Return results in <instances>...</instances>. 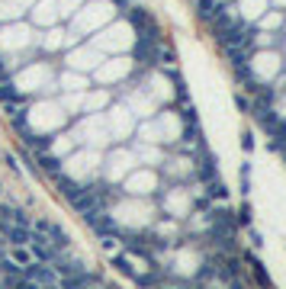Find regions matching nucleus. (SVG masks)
<instances>
[{
  "instance_id": "obj_1",
  "label": "nucleus",
  "mask_w": 286,
  "mask_h": 289,
  "mask_svg": "<svg viewBox=\"0 0 286 289\" xmlns=\"http://www.w3.org/2000/svg\"><path fill=\"white\" fill-rule=\"evenodd\" d=\"M129 23L139 29V39H148V42H158V36H161V29H158V23H154L151 16H148L142 6H132L129 10Z\"/></svg>"
},
{
  "instance_id": "obj_18",
  "label": "nucleus",
  "mask_w": 286,
  "mask_h": 289,
  "mask_svg": "<svg viewBox=\"0 0 286 289\" xmlns=\"http://www.w3.org/2000/svg\"><path fill=\"white\" fill-rule=\"evenodd\" d=\"M241 148H244V151L254 148V139H251V132H244V135H241Z\"/></svg>"
},
{
  "instance_id": "obj_4",
  "label": "nucleus",
  "mask_w": 286,
  "mask_h": 289,
  "mask_svg": "<svg viewBox=\"0 0 286 289\" xmlns=\"http://www.w3.org/2000/svg\"><path fill=\"white\" fill-rule=\"evenodd\" d=\"M244 260L251 264V270H254V280L261 283V289H274V283H270V277H267V270H264V264L254 257V254H244Z\"/></svg>"
},
{
  "instance_id": "obj_6",
  "label": "nucleus",
  "mask_w": 286,
  "mask_h": 289,
  "mask_svg": "<svg viewBox=\"0 0 286 289\" xmlns=\"http://www.w3.org/2000/svg\"><path fill=\"white\" fill-rule=\"evenodd\" d=\"M0 103H26V96L16 93L13 80H0Z\"/></svg>"
},
{
  "instance_id": "obj_26",
  "label": "nucleus",
  "mask_w": 286,
  "mask_h": 289,
  "mask_svg": "<svg viewBox=\"0 0 286 289\" xmlns=\"http://www.w3.org/2000/svg\"><path fill=\"white\" fill-rule=\"evenodd\" d=\"M0 190H3V187H0Z\"/></svg>"
},
{
  "instance_id": "obj_10",
  "label": "nucleus",
  "mask_w": 286,
  "mask_h": 289,
  "mask_svg": "<svg viewBox=\"0 0 286 289\" xmlns=\"http://www.w3.org/2000/svg\"><path fill=\"white\" fill-rule=\"evenodd\" d=\"M3 222H10V225H23V228H32V222H29V216H26L23 209H10V216L3 218Z\"/></svg>"
},
{
  "instance_id": "obj_23",
  "label": "nucleus",
  "mask_w": 286,
  "mask_h": 289,
  "mask_svg": "<svg viewBox=\"0 0 286 289\" xmlns=\"http://www.w3.org/2000/svg\"><path fill=\"white\" fill-rule=\"evenodd\" d=\"M113 3H119V6H122V3H126V0H113Z\"/></svg>"
},
{
  "instance_id": "obj_11",
  "label": "nucleus",
  "mask_w": 286,
  "mask_h": 289,
  "mask_svg": "<svg viewBox=\"0 0 286 289\" xmlns=\"http://www.w3.org/2000/svg\"><path fill=\"white\" fill-rule=\"evenodd\" d=\"M110 264L122 273V277H135V270H132V264H129V257H122V254H119V257H113Z\"/></svg>"
},
{
  "instance_id": "obj_22",
  "label": "nucleus",
  "mask_w": 286,
  "mask_h": 289,
  "mask_svg": "<svg viewBox=\"0 0 286 289\" xmlns=\"http://www.w3.org/2000/svg\"><path fill=\"white\" fill-rule=\"evenodd\" d=\"M151 289H171V286H151Z\"/></svg>"
},
{
  "instance_id": "obj_2",
  "label": "nucleus",
  "mask_w": 286,
  "mask_h": 289,
  "mask_svg": "<svg viewBox=\"0 0 286 289\" xmlns=\"http://www.w3.org/2000/svg\"><path fill=\"white\" fill-rule=\"evenodd\" d=\"M45 238H49V244L55 247V251H68V247H71V238H68V231L61 228L58 222H52V225H49V231H45Z\"/></svg>"
},
{
  "instance_id": "obj_21",
  "label": "nucleus",
  "mask_w": 286,
  "mask_h": 289,
  "mask_svg": "<svg viewBox=\"0 0 286 289\" xmlns=\"http://www.w3.org/2000/svg\"><path fill=\"white\" fill-rule=\"evenodd\" d=\"M0 80H6V68H3V61H0Z\"/></svg>"
},
{
  "instance_id": "obj_12",
  "label": "nucleus",
  "mask_w": 286,
  "mask_h": 289,
  "mask_svg": "<svg viewBox=\"0 0 286 289\" xmlns=\"http://www.w3.org/2000/svg\"><path fill=\"white\" fill-rule=\"evenodd\" d=\"M235 222H238V225H244V228L251 225V203H241V209H238Z\"/></svg>"
},
{
  "instance_id": "obj_14",
  "label": "nucleus",
  "mask_w": 286,
  "mask_h": 289,
  "mask_svg": "<svg viewBox=\"0 0 286 289\" xmlns=\"http://www.w3.org/2000/svg\"><path fill=\"white\" fill-rule=\"evenodd\" d=\"M132 280H135V283H139L142 289H151L154 283H158V277H151V273H145V277H139V273H135V277H132Z\"/></svg>"
},
{
  "instance_id": "obj_19",
  "label": "nucleus",
  "mask_w": 286,
  "mask_h": 289,
  "mask_svg": "<svg viewBox=\"0 0 286 289\" xmlns=\"http://www.w3.org/2000/svg\"><path fill=\"white\" fill-rule=\"evenodd\" d=\"M248 235H251V244H254V247H261V244H264V238H261V231H254V228H251V231H248Z\"/></svg>"
},
{
  "instance_id": "obj_17",
  "label": "nucleus",
  "mask_w": 286,
  "mask_h": 289,
  "mask_svg": "<svg viewBox=\"0 0 286 289\" xmlns=\"http://www.w3.org/2000/svg\"><path fill=\"white\" fill-rule=\"evenodd\" d=\"M180 116H183V122H196V109H193V106H183Z\"/></svg>"
},
{
  "instance_id": "obj_13",
  "label": "nucleus",
  "mask_w": 286,
  "mask_h": 289,
  "mask_svg": "<svg viewBox=\"0 0 286 289\" xmlns=\"http://www.w3.org/2000/svg\"><path fill=\"white\" fill-rule=\"evenodd\" d=\"M200 177H203V180H213V177H215V164H213V157H206V161L200 164Z\"/></svg>"
},
{
  "instance_id": "obj_16",
  "label": "nucleus",
  "mask_w": 286,
  "mask_h": 289,
  "mask_svg": "<svg viewBox=\"0 0 286 289\" xmlns=\"http://www.w3.org/2000/svg\"><path fill=\"white\" fill-rule=\"evenodd\" d=\"M235 106L241 109V113H248L251 109V103H248V96H241V93H235Z\"/></svg>"
},
{
  "instance_id": "obj_24",
  "label": "nucleus",
  "mask_w": 286,
  "mask_h": 289,
  "mask_svg": "<svg viewBox=\"0 0 286 289\" xmlns=\"http://www.w3.org/2000/svg\"><path fill=\"white\" fill-rule=\"evenodd\" d=\"M200 289H213V286H200Z\"/></svg>"
},
{
  "instance_id": "obj_25",
  "label": "nucleus",
  "mask_w": 286,
  "mask_h": 289,
  "mask_svg": "<svg viewBox=\"0 0 286 289\" xmlns=\"http://www.w3.org/2000/svg\"><path fill=\"white\" fill-rule=\"evenodd\" d=\"M74 289H87V286H74Z\"/></svg>"
},
{
  "instance_id": "obj_5",
  "label": "nucleus",
  "mask_w": 286,
  "mask_h": 289,
  "mask_svg": "<svg viewBox=\"0 0 286 289\" xmlns=\"http://www.w3.org/2000/svg\"><path fill=\"white\" fill-rule=\"evenodd\" d=\"M193 3H196V16L203 23H213V16L219 13V0H193Z\"/></svg>"
},
{
  "instance_id": "obj_8",
  "label": "nucleus",
  "mask_w": 286,
  "mask_h": 289,
  "mask_svg": "<svg viewBox=\"0 0 286 289\" xmlns=\"http://www.w3.org/2000/svg\"><path fill=\"white\" fill-rule=\"evenodd\" d=\"M13 264H23V267H29L32 264V254H29V244H13Z\"/></svg>"
},
{
  "instance_id": "obj_15",
  "label": "nucleus",
  "mask_w": 286,
  "mask_h": 289,
  "mask_svg": "<svg viewBox=\"0 0 286 289\" xmlns=\"http://www.w3.org/2000/svg\"><path fill=\"white\" fill-rule=\"evenodd\" d=\"M16 289H42V286H39L36 280H26V277H19V280H16Z\"/></svg>"
},
{
  "instance_id": "obj_9",
  "label": "nucleus",
  "mask_w": 286,
  "mask_h": 289,
  "mask_svg": "<svg viewBox=\"0 0 286 289\" xmlns=\"http://www.w3.org/2000/svg\"><path fill=\"white\" fill-rule=\"evenodd\" d=\"M206 196H213V199H225V196H228L225 183L215 180V177H213V180H206Z\"/></svg>"
},
{
  "instance_id": "obj_20",
  "label": "nucleus",
  "mask_w": 286,
  "mask_h": 289,
  "mask_svg": "<svg viewBox=\"0 0 286 289\" xmlns=\"http://www.w3.org/2000/svg\"><path fill=\"white\" fill-rule=\"evenodd\" d=\"M42 289H61V283L55 280V283H42Z\"/></svg>"
},
{
  "instance_id": "obj_3",
  "label": "nucleus",
  "mask_w": 286,
  "mask_h": 289,
  "mask_svg": "<svg viewBox=\"0 0 286 289\" xmlns=\"http://www.w3.org/2000/svg\"><path fill=\"white\" fill-rule=\"evenodd\" d=\"M55 183H58V190H61V196L68 199V203H74V199L84 193V187H80L77 180H71V177H65V174H58L55 177Z\"/></svg>"
},
{
  "instance_id": "obj_7",
  "label": "nucleus",
  "mask_w": 286,
  "mask_h": 289,
  "mask_svg": "<svg viewBox=\"0 0 286 289\" xmlns=\"http://www.w3.org/2000/svg\"><path fill=\"white\" fill-rule=\"evenodd\" d=\"M39 164H42V170H45V174H52V177L61 174V161H58L55 154H39Z\"/></svg>"
}]
</instances>
